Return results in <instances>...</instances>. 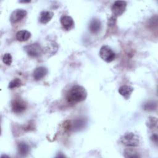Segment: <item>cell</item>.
Returning <instances> with one entry per match:
<instances>
[{
	"mask_svg": "<svg viewBox=\"0 0 158 158\" xmlns=\"http://www.w3.org/2000/svg\"><path fill=\"white\" fill-rule=\"evenodd\" d=\"M2 61L7 65H10L12 62V57L10 53H5L2 56Z\"/></svg>",
	"mask_w": 158,
	"mask_h": 158,
	"instance_id": "19",
	"label": "cell"
},
{
	"mask_svg": "<svg viewBox=\"0 0 158 158\" xmlns=\"http://www.w3.org/2000/svg\"><path fill=\"white\" fill-rule=\"evenodd\" d=\"M22 85V81L18 78H15L13 80H12L9 83V88L10 89H13V88H18L20 87Z\"/></svg>",
	"mask_w": 158,
	"mask_h": 158,
	"instance_id": "17",
	"label": "cell"
},
{
	"mask_svg": "<svg viewBox=\"0 0 158 158\" xmlns=\"http://www.w3.org/2000/svg\"><path fill=\"white\" fill-rule=\"evenodd\" d=\"M30 1H20V2H23V3H26V2H30Z\"/></svg>",
	"mask_w": 158,
	"mask_h": 158,
	"instance_id": "22",
	"label": "cell"
},
{
	"mask_svg": "<svg viewBox=\"0 0 158 158\" xmlns=\"http://www.w3.org/2000/svg\"><path fill=\"white\" fill-rule=\"evenodd\" d=\"M89 28L92 33H98L101 28V21L98 19H93L90 22Z\"/></svg>",
	"mask_w": 158,
	"mask_h": 158,
	"instance_id": "12",
	"label": "cell"
},
{
	"mask_svg": "<svg viewBox=\"0 0 158 158\" xmlns=\"http://www.w3.org/2000/svg\"><path fill=\"white\" fill-rule=\"evenodd\" d=\"M60 23L63 28L66 30H71L74 26V22L70 16L63 15L60 18Z\"/></svg>",
	"mask_w": 158,
	"mask_h": 158,
	"instance_id": "9",
	"label": "cell"
},
{
	"mask_svg": "<svg viewBox=\"0 0 158 158\" xmlns=\"http://www.w3.org/2000/svg\"><path fill=\"white\" fill-rule=\"evenodd\" d=\"M54 13L48 10H43L40 13L39 20L41 23L46 24L52 19Z\"/></svg>",
	"mask_w": 158,
	"mask_h": 158,
	"instance_id": "11",
	"label": "cell"
},
{
	"mask_svg": "<svg viewBox=\"0 0 158 158\" xmlns=\"http://www.w3.org/2000/svg\"><path fill=\"white\" fill-rule=\"evenodd\" d=\"M48 70L47 68L44 67H38L36 68L33 73V78L38 81L41 80L43 78H44L48 73Z\"/></svg>",
	"mask_w": 158,
	"mask_h": 158,
	"instance_id": "8",
	"label": "cell"
},
{
	"mask_svg": "<svg viewBox=\"0 0 158 158\" xmlns=\"http://www.w3.org/2000/svg\"><path fill=\"white\" fill-rule=\"evenodd\" d=\"M27 11L22 9H17L14 10L10 16V21L12 23H16L21 21L26 15Z\"/></svg>",
	"mask_w": 158,
	"mask_h": 158,
	"instance_id": "7",
	"label": "cell"
},
{
	"mask_svg": "<svg viewBox=\"0 0 158 158\" xmlns=\"http://www.w3.org/2000/svg\"><path fill=\"white\" fill-rule=\"evenodd\" d=\"M118 91L125 99H128L133 91V88L129 85H122L119 87Z\"/></svg>",
	"mask_w": 158,
	"mask_h": 158,
	"instance_id": "10",
	"label": "cell"
},
{
	"mask_svg": "<svg viewBox=\"0 0 158 158\" xmlns=\"http://www.w3.org/2000/svg\"><path fill=\"white\" fill-rule=\"evenodd\" d=\"M151 139H152V141H154V142H155L156 143H157V134H153V135L151 136Z\"/></svg>",
	"mask_w": 158,
	"mask_h": 158,
	"instance_id": "21",
	"label": "cell"
},
{
	"mask_svg": "<svg viewBox=\"0 0 158 158\" xmlns=\"http://www.w3.org/2000/svg\"><path fill=\"white\" fill-rule=\"evenodd\" d=\"M127 2L125 1H116L111 7V11L114 17L120 16L126 9Z\"/></svg>",
	"mask_w": 158,
	"mask_h": 158,
	"instance_id": "5",
	"label": "cell"
},
{
	"mask_svg": "<svg viewBox=\"0 0 158 158\" xmlns=\"http://www.w3.org/2000/svg\"><path fill=\"white\" fill-rule=\"evenodd\" d=\"M27 105L21 99H14L11 102V109L13 112L20 114L25 110Z\"/></svg>",
	"mask_w": 158,
	"mask_h": 158,
	"instance_id": "6",
	"label": "cell"
},
{
	"mask_svg": "<svg viewBox=\"0 0 158 158\" xmlns=\"http://www.w3.org/2000/svg\"><path fill=\"white\" fill-rule=\"evenodd\" d=\"M143 107L146 110H153L156 107V104L152 101H149L144 104Z\"/></svg>",
	"mask_w": 158,
	"mask_h": 158,
	"instance_id": "20",
	"label": "cell"
},
{
	"mask_svg": "<svg viewBox=\"0 0 158 158\" xmlns=\"http://www.w3.org/2000/svg\"><path fill=\"white\" fill-rule=\"evenodd\" d=\"M24 49L27 54L31 57H38L43 53V49L40 44L32 43L24 47Z\"/></svg>",
	"mask_w": 158,
	"mask_h": 158,
	"instance_id": "4",
	"label": "cell"
},
{
	"mask_svg": "<svg viewBox=\"0 0 158 158\" xmlns=\"http://www.w3.org/2000/svg\"><path fill=\"white\" fill-rule=\"evenodd\" d=\"M85 124V120L81 118H78L73 121V123L71 124V128L73 130H78L83 128Z\"/></svg>",
	"mask_w": 158,
	"mask_h": 158,
	"instance_id": "15",
	"label": "cell"
},
{
	"mask_svg": "<svg viewBox=\"0 0 158 158\" xmlns=\"http://www.w3.org/2000/svg\"><path fill=\"white\" fill-rule=\"evenodd\" d=\"M17 149L19 154L22 156H27L30 151V147L25 142H20L18 143Z\"/></svg>",
	"mask_w": 158,
	"mask_h": 158,
	"instance_id": "14",
	"label": "cell"
},
{
	"mask_svg": "<svg viewBox=\"0 0 158 158\" xmlns=\"http://www.w3.org/2000/svg\"><path fill=\"white\" fill-rule=\"evenodd\" d=\"M157 120L154 117H149L146 122V125L149 129H153L157 127Z\"/></svg>",
	"mask_w": 158,
	"mask_h": 158,
	"instance_id": "18",
	"label": "cell"
},
{
	"mask_svg": "<svg viewBox=\"0 0 158 158\" xmlns=\"http://www.w3.org/2000/svg\"><path fill=\"white\" fill-rule=\"evenodd\" d=\"M120 142L122 144L129 148L136 147L139 144V138L134 133L128 132L121 136Z\"/></svg>",
	"mask_w": 158,
	"mask_h": 158,
	"instance_id": "2",
	"label": "cell"
},
{
	"mask_svg": "<svg viewBox=\"0 0 158 158\" xmlns=\"http://www.w3.org/2000/svg\"><path fill=\"white\" fill-rule=\"evenodd\" d=\"M87 97V91L80 85L73 86L67 93L66 99L69 102L77 103L84 101Z\"/></svg>",
	"mask_w": 158,
	"mask_h": 158,
	"instance_id": "1",
	"label": "cell"
},
{
	"mask_svg": "<svg viewBox=\"0 0 158 158\" xmlns=\"http://www.w3.org/2000/svg\"><path fill=\"white\" fill-rule=\"evenodd\" d=\"M99 56L103 60L109 63L114 60L115 54L109 46L104 45L99 50Z\"/></svg>",
	"mask_w": 158,
	"mask_h": 158,
	"instance_id": "3",
	"label": "cell"
},
{
	"mask_svg": "<svg viewBox=\"0 0 158 158\" xmlns=\"http://www.w3.org/2000/svg\"><path fill=\"white\" fill-rule=\"evenodd\" d=\"M123 156L125 157H131V158L140 157L138 152L136 150L132 148H128L125 149L123 152Z\"/></svg>",
	"mask_w": 158,
	"mask_h": 158,
	"instance_id": "16",
	"label": "cell"
},
{
	"mask_svg": "<svg viewBox=\"0 0 158 158\" xmlns=\"http://www.w3.org/2000/svg\"><path fill=\"white\" fill-rule=\"evenodd\" d=\"M15 37L19 41H26L31 37V33L25 30H20L17 32Z\"/></svg>",
	"mask_w": 158,
	"mask_h": 158,
	"instance_id": "13",
	"label": "cell"
}]
</instances>
